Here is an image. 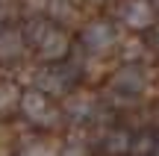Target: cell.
Masks as SVG:
<instances>
[{"label":"cell","mask_w":159,"mask_h":156,"mask_svg":"<svg viewBox=\"0 0 159 156\" xmlns=\"http://www.w3.org/2000/svg\"><path fill=\"white\" fill-rule=\"evenodd\" d=\"M21 112L30 118L33 124H41V127H47V124H56V109L50 106V100H47L44 91H39V88H30V91L21 94Z\"/></svg>","instance_id":"cell-1"},{"label":"cell","mask_w":159,"mask_h":156,"mask_svg":"<svg viewBox=\"0 0 159 156\" xmlns=\"http://www.w3.org/2000/svg\"><path fill=\"white\" fill-rule=\"evenodd\" d=\"M112 44H115V29H112V24L94 21V24H89V27L83 29V47H85V50H91V53H106Z\"/></svg>","instance_id":"cell-2"},{"label":"cell","mask_w":159,"mask_h":156,"mask_svg":"<svg viewBox=\"0 0 159 156\" xmlns=\"http://www.w3.org/2000/svg\"><path fill=\"white\" fill-rule=\"evenodd\" d=\"M121 18L133 29H148L153 27V3L150 0H127L121 6Z\"/></svg>","instance_id":"cell-3"},{"label":"cell","mask_w":159,"mask_h":156,"mask_svg":"<svg viewBox=\"0 0 159 156\" xmlns=\"http://www.w3.org/2000/svg\"><path fill=\"white\" fill-rule=\"evenodd\" d=\"M112 86L118 88V91H127V94H139L144 88V71L139 68V65H127V68H121L118 74H115Z\"/></svg>","instance_id":"cell-4"},{"label":"cell","mask_w":159,"mask_h":156,"mask_svg":"<svg viewBox=\"0 0 159 156\" xmlns=\"http://www.w3.org/2000/svg\"><path fill=\"white\" fill-rule=\"evenodd\" d=\"M39 53L41 59H62L65 53H68V35L62 33V29H50V33L44 35V41L39 44Z\"/></svg>","instance_id":"cell-5"},{"label":"cell","mask_w":159,"mask_h":156,"mask_svg":"<svg viewBox=\"0 0 159 156\" xmlns=\"http://www.w3.org/2000/svg\"><path fill=\"white\" fill-rule=\"evenodd\" d=\"M24 47H27L24 33H18V29H3V33H0V62L18 59L24 53Z\"/></svg>","instance_id":"cell-6"},{"label":"cell","mask_w":159,"mask_h":156,"mask_svg":"<svg viewBox=\"0 0 159 156\" xmlns=\"http://www.w3.org/2000/svg\"><path fill=\"white\" fill-rule=\"evenodd\" d=\"M50 21L47 18H33V21L24 27V41H30V44H41L44 41V35L50 33Z\"/></svg>","instance_id":"cell-7"},{"label":"cell","mask_w":159,"mask_h":156,"mask_svg":"<svg viewBox=\"0 0 159 156\" xmlns=\"http://www.w3.org/2000/svg\"><path fill=\"white\" fill-rule=\"evenodd\" d=\"M41 88L50 91V94H62L68 88V77L56 74V71H44V74H39V91Z\"/></svg>","instance_id":"cell-8"},{"label":"cell","mask_w":159,"mask_h":156,"mask_svg":"<svg viewBox=\"0 0 159 156\" xmlns=\"http://www.w3.org/2000/svg\"><path fill=\"white\" fill-rule=\"evenodd\" d=\"M91 112H94V100L89 97V94H77V97L68 100V115L77 118V121H83V118H89Z\"/></svg>","instance_id":"cell-9"},{"label":"cell","mask_w":159,"mask_h":156,"mask_svg":"<svg viewBox=\"0 0 159 156\" xmlns=\"http://www.w3.org/2000/svg\"><path fill=\"white\" fill-rule=\"evenodd\" d=\"M130 147H133L130 133H124V130H115L106 136V153H127Z\"/></svg>","instance_id":"cell-10"},{"label":"cell","mask_w":159,"mask_h":156,"mask_svg":"<svg viewBox=\"0 0 159 156\" xmlns=\"http://www.w3.org/2000/svg\"><path fill=\"white\" fill-rule=\"evenodd\" d=\"M47 15L53 18V21H74V6H71V0H50L47 3Z\"/></svg>","instance_id":"cell-11"},{"label":"cell","mask_w":159,"mask_h":156,"mask_svg":"<svg viewBox=\"0 0 159 156\" xmlns=\"http://www.w3.org/2000/svg\"><path fill=\"white\" fill-rule=\"evenodd\" d=\"M15 103H21V94H18V88L12 86V82H0V112L12 109Z\"/></svg>","instance_id":"cell-12"},{"label":"cell","mask_w":159,"mask_h":156,"mask_svg":"<svg viewBox=\"0 0 159 156\" xmlns=\"http://www.w3.org/2000/svg\"><path fill=\"white\" fill-rule=\"evenodd\" d=\"M18 156H56V147L47 141H35V145H27Z\"/></svg>","instance_id":"cell-13"},{"label":"cell","mask_w":159,"mask_h":156,"mask_svg":"<svg viewBox=\"0 0 159 156\" xmlns=\"http://www.w3.org/2000/svg\"><path fill=\"white\" fill-rule=\"evenodd\" d=\"M9 18H12V6H9V0H0V24L9 21Z\"/></svg>","instance_id":"cell-14"},{"label":"cell","mask_w":159,"mask_h":156,"mask_svg":"<svg viewBox=\"0 0 159 156\" xmlns=\"http://www.w3.org/2000/svg\"><path fill=\"white\" fill-rule=\"evenodd\" d=\"M65 156H85V147L83 145H74V147H68V153Z\"/></svg>","instance_id":"cell-15"},{"label":"cell","mask_w":159,"mask_h":156,"mask_svg":"<svg viewBox=\"0 0 159 156\" xmlns=\"http://www.w3.org/2000/svg\"><path fill=\"white\" fill-rule=\"evenodd\" d=\"M27 3H30V6H47L50 0H27Z\"/></svg>","instance_id":"cell-16"},{"label":"cell","mask_w":159,"mask_h":156,"mask_svg":"<svg viewBox=\"0 0 159 156\" xmlns=\"http://www.w3.org/2000/svg\"><path fill=\"white\" fill-rule=\"evenodd\" d=\"M153 44H156V47H159V27H156V29H153Z\"/></svg>","instance_id":"cell-17"},{"label":"cell","mask_w":159,"mask_h":156,"mask_svg":"<svg viewBox=\"0 0 159 156\" xmlns=\"http://www.w3.org/2000/svg\"><path fill=\"white\" fill-rule=\"evenodd\" d=\"M0 156H6V150H3V147H0Z\"/></svg>","instance_id":"cell-18"},{"label":"cell","mask_w":159,"mask_h":156,"mask_svg":"<svg viewBox=\"0 0 159 156\" xmlns=\"http://www.w3.org/2000/svg\"><path fill=\"white\" fill-rule=\"evenodd\" d=\"M150 3H156V6H159V0H150Z\"/></svg>","instance_id":"cell-19"}]
</instances>
